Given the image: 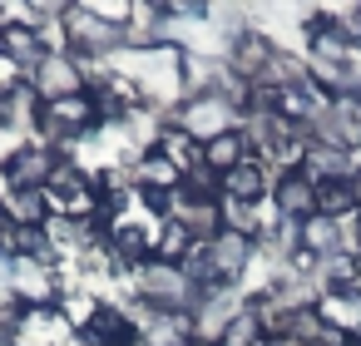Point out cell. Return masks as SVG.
Returning <instances> with one entry per match:
<instances>
[{
	"mask_svg": "<svg viewBox=\"0 0 361 346\" xmlns=\"http://www.w3.org/2000/svg\"><path fill=\"white\" fill-rule=\"evenodd\" d=\"M45 193H50V218H70V223L99 218V183H94V173H90L85 163H75V159H60V168L50 173Z\"/></svg>",
	"mask_w": 361,
	"mask_h": 346,
	"instance_id": "1",
	"label": "cell"
},
{
	"mask_svg": "<svg viewBox=\"0 0 361 346\" xmlns=\"http://www.w3.org/2000/svg\"><path fill=\"white\" fill-rule=\"evenodd\" d=\"M134 297L149 311H193L198 307V292L183 277V267H169V262H154V257L134 272Z\"/></svg>",
	"mask_w": 361,
	"mask_h": 346,
	"instance_id": "2",
	"label": "cell"
},
{
	"mask_svg": "<svg viewBox=\"0 0 361 346\" xmlns=\"http://www.w3.org/2000/svg\"><path fill=\"white\" fill-rule=\"evenodd\" d=\"M164 124H178L188 139H198V144H213L218 134H233V129H243V109L238 104H228L223 94H193V99H183Z\"/></svg>",
	"mask_w": 361,
	"mask_h": 346,
	"instance_id": "3",
	"label": "cell"
},
{
	"mask_svg": "<svg viewBox=\"0 0 361 346\" xmlns=\"http://www.w3.org/2000/svg\"><path fill=\"white\" fill-rule=\"evenodd\" d=\"M55 168H60V149H45L40 139H30V144H20L11 154V163L0 168V178H6V193H25V188H45Z\"/></svg>",
	"mask_w": 361,
	"mask_h": 346,
	"instance_id": "4",
	"label": "cell"
},
{
	"mask_svg": "<svg viewBox=\"0 0 361 346\" xmlns=\"http://www.w3.org/2000/svg\"><path fill=\"white\" fill-rule=\"evenodd\" d=\"M40 109H45V99L35 94V85H30V80L11 75L6 85H0V129H6V134L30 139V134L40 129Z\"/></svg>",
	"mask_w": 361,
	"mask_h": 346,
	"instance_id": "5",
	"label": "cell"
},
{
	"mask_svg": "<svg viewBox=\"0 0 361 346\" xmlns=\"http://www.w3.org/2000/svg\"><path fill=\"white\" fill-rule=\"evenodd\" d=\"M30 85H35V94L45 99V104H55V99H70V94H85V65L75 60V55H45L35 70H30Z\"/></svg>",
	"mask_w": 361,
	"mask_h": 346,
	"instance_id": "6",
	"label": "cell"
},
{
	"mask_svg": "<svg viewBox=\"0 0 361 346\" xmlns=\"http://www.w3.org/2000/svg\"><path fill=\"white\" fill-rule=\"evenodd\" d=\"M247 302L238 297V287H223V292H213V297H203L188 316H193V341L198 346H218L223 336H228V326H233V316L243 311Z\"/></svg>",
	"mask_w": 361,
	"mask_h": 346,
	"instance_id": "7",
	"label": "cell"
},
{
	"mask_svg": "<svg viewBox=\"0 0 361 346\" xmlns=\"http://www.w3.org/2000/svg\"><path fill=\"white\" fill-rule=\"evenodd\" d=\"M272 213L287 218V223H307L317 213V183L302 173V168H287L272 178Z\"/></svg>",
	"mask_w": 361,
	"mask_h": 346,
	"instance_id": "8",
	"label": "cell"
},
{
	"mask_svg": "<svg viewBox=\"0 0 361 346\" xmlns=\"http://www.w3.org/2000/svg\"><path fill=\"white\" fill-rule=\"evenodd\" d=\"M203 252H208V262H213L218 282H223V287H238V277H243V272L252 267V257H257V242H252V237H243V233H228V228H223Z\"/></svg>",
	"mask_w": 361,
	"mask_h": 346,
	"instance_id": "9",
	"label": "cell"
},
{
	"mask_svg": "<svg viewBox=\"0 0 361 346\" xmlns=\"http://www.w3.org/2000/svg\"><path fill=\"white\" fill-rule=\"evenodd\" d=\"M272 50H277V45H272L267 35H257V30H238V35L228 40V70H233V75H243V80L252 85V80L267 70Z\"/></svg>",
	"mask_w": 361,
	"mask_h": 346,
	"instance_id": "10",
	"label": "cell"
},
{
	"mask_svg": "<svg viewBox=\"0 0 361 346\" xmlns=\"http://www.w3.org/2000/svg\"><path fill=\"white\" fill-rule=\"evenodd\" d=\"M188 237L193 247H208L218 233H223V208L218 203H188V198H173V213H169Z\"/></svg>",
	"mask_w": 361,
	"mask_h": 346,
	"instance_id": "11",
	"label": "cell"
},
{
	"mask_svg": "<svg viewBox=\"0 0 361 346\" xmlns=\"http://www.w3.org/2000/svg\"><path fill=\"white\" fill-rule=\"evenodd\" d=\"M312 282H317L322 292H361V257H356V252H331V257H317Z\"/></svg>",
	"mask_w": 361,
	"mask_h": 346,
	"instance_id": "12",
	"label": "cell"
},
{
	"mask_svg": "<svg viewBox=\"0 0 361 346\" xmlns=\"http://www.w3.org/2000/svg\"><path fill=\"white\" fill-rule=\"evenodd\" d=\"M317 316L341 331V336H356L361 331V292H322L317 297Z\"/></svg>",
	"mask_w": 361,
	"mask_h": 346,
	"instance_id": "13",
	"label": "cell"
},
{
	"mask_svg": "<svg viewBox=\"0 0 361 346\" xmlns=\"http://www.w3.org/2000/svg\"><path fill=\"white\" fill-rule=\"evenodd\" d=\"M257 154H252V144H247V134L243 129H233V134H218L213 144H203V163L223 178V173H233L238 163H252Z\"/></svg>",
	"mask_w": 361,
	"mask_h": 346,
	"instance_id": "14",
	"label": "cell"
},
{
	"mask_svg": "<svg viewBox=\"0 0 361 346\" xmlns=\"http://www.w3.org/2000/svg\"><path fill=\"white\" fill-rule=\"evenodd\" d=\"M223 198L228 203H262L267 198V163H238L233 173H223Z\"/></svg>",
	"mask_w": 361,
	"mask_h": 346,
	"instance_id": "15",
	"label": "cell"
},
{
	"mask_svg": "<svg viewBox=\"0 0 361 346\" xmlns=\"http://www.w3.org/2000/svg\"><path fill=\"white\" fill-rule=\"evenodd\" d=\"M154 154H164L178 173H188V168H198V163H203V144H198V139H188L178 124H164V129H159Z\"/></svg>",
	"mask_w": 361,
	"mask_h": 346,
	"instance_id": "16",
	"label": "cell"
},
{
	"mask_svg": "<svg viewBox=\"0 0 361 346\" xmlns=\"http://www.w3.org/2000/svg\"><path fill=\"white\" fill-rule=\"evenodd\" d=\"M6 208L20 228H45L50 223V193L45 188H25V193H6Z\"/></svg>",
	"mask_w": 361,
	"mask_h": 346,
	"instance_id": "17",
	"label": "cell"
},
{
	"mask_svg": "<svg viewBox=\"0 0 361 346\" xmlns=\"http://www.w3.org/2000/svg\"><path fill=\"white\" fill-rule=\"evenodd\" d=\"M317 213L322 218H346V213H356V198H351V178H341V183H317Z\"/></svg>",
	"mask_w": 361,
	"mask_h": 346,
	"instance_id": "18",
	"label": "cell"
},
{
	"mask_svg": "<svg viewBox=\"0 0 361 346\" xmlns=\"http://www.w3.org/2000/svg\"><path fill=\"white\" fill-rule=\"evenodd\" d=\"M351 198H356V213H361V168L351 173Z\"/></svg>",
	"mask_w": 361,
	"mask_h": 346,
	"instance_id": "19",
	"label": "cell"
},
{
	"mask_svg": "<svg viewBox=\"0 0 361 346\" xmlns=\"http://www.w3.org/2000/svg\"><path fill=\"white\" fill-rule=\"evenodd\" d=\"M356 252H361V213H356Z\"/></svg>",
	"mask_w": 361,
	"mask_h": 346,
	"instance_id": "20",
	"label": "cell"
},
{
	"mask_svg": "<svg viewBox=\"0 0 361 346\" xmlns=\"http://www.w3.org/2000/svg\"><path fill=\"white\" fill-rule=\"evenodd\" d=\"M356 168H361V149H356Z\"/></svg>",
	"mask_w": 361,
	"mask_h": 346,
	"instance_id": "21",
	"label": "cell"
},
{
	"mask_svg": "<svg viewBox=\"0 0 361 346\" xmlns=\"http://www.w3.org/2000/svg\"><path fill=\"white\" fill-rule=\"evenodd\" d=\"M267 346H272V341H267Z\"/></svg>",
	"mask_w": 361,
	"mask_h": 346,
	"instance_id": "22",
	"label": "cell"
}]
</instances>
